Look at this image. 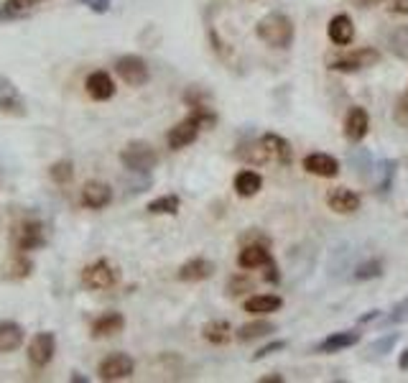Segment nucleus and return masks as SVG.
I'll return each mask as SVG.
<instances>
[{
	"mask_svg": "<svg viewBox=\"0 0 408 383\" xmlns=\"http://www.w3.org/2000/svg\"><path fill=\"white\" fill-rule=\"evenodd\" d=\"M125 327V317L120 312H108V315L97 317L95 322H92V337H113V335L123 333Z\"/></svg>",
	"mask_w": 408,
	"mask_h": 383,
	"instance_id": "4be33fe9",
	"label": "nucleus"
},
{
	"mask_svg": "<svg viewBox=\"0 0 408 383\" xmlns=\"http://www.w3.org/2000/svg\"><path fill=\"white\" fill-rule=\"evenodd\" d=\"M0 113H8V115H23L26 113L23 97L8 77H0Z\"/></svg>",
	"mask_w": 408,
	"mask_h": 383,
	"instance_id": "4468645a",
	"label": "nucleus"
},
{
	"mask_svg": "<svg viewBox=\"0 0 408 383\" xmlns=\"http://www.w3.org/2000/svg\"><path fill=\"white\" fill-rule=\"evenodd\" d=\"M378 62H380V54L375 49H358V51H352V54L332 59V62H329V69H332V72H342V75H352V72L373 67Z\"/></svg>",
	"mask_w": 408,
	"mask_h": 383,
	"instance_id": "0eeeda50",
	"label": "nucleus"
},
{
	"mask_svg": "<svg viewBox=\"0 0 408 383\" xmlns=\"http://www.w3.org/2000/svg\"><path fill=\"white\" fill-rule=\"evenodd\" d=\"M202 337L209 342V345H227L230 337H233V327L227 319H212L207 325L202 327Z\"/></svg>",
	"mask_w": 408,
	"mask_h": 383,
	"instance_id": "b1692460",
	"label": "nucleus"
},
{
	"mask_svg": "<svg viewBox=\"0 0 408 383\" xmlns=\"http://www.w3.org/2000/svg\"><path fill=\"white\" fill-rule=\"evenodd\" d=\"M408 317V299L398 301L396 307H393V312L388 317H385V325H398V322H403Z\"/></svg>",
	"mask_w": 408,
	"mask_h": 383,
	"instance_id": "72a5a7b5",
	"label": "nucleus"
},
{
	"mask_svg": "<svg viewBox=\"0 0 408 383\" xmlns=\"http://www.w3.org/2000/svg\"><path fill=\"white\" fill-rule=\"evenodd\" d=\"M378 317H380V312H378V309H373L370 315H362V317H360V322H373V319H378Z\"/></svg>",
	"mask_w": 408,
	"mask_h": 383,
	"instance_id": "79ce46f5",
	"label": "nucleus"
},
{
	"mask_svg": "<svg viewBox=\"0 0 408 383\" xmlns=\"http://www.w3.org/2000/svg\"><path fill=\"white\" fill-rule=\"evenodd\" d=\"M327 207L337 212V215H355L362 205L358 192L347 189V187H334V189L327 192Z\"/></svg>",
	"mask_w": 408,
	"mask_h": 383,
	"instance_id": "9b49d317",
	"label": "nucleus"
},
{
	"mask_svg": "<svg viewBox=\"0 0 408 383\" xmlns=\"http://www.w3.org/2000/svg\"><path fill=\"white\" fill-rule=\"evenodd\" d=\"M82 6L92 10V13H108L110 10V0H79Z\"/></svg>",
	"mask_w": 408,
	"mask_h": 383,
	"instance_id": "e433bc0d",
	"label": "nucleus"
},
{
	"mask_svg": "<svg viewBox=\"0 0 408 383\" xmlns=\"http://www.w3.org/2000/svg\"><path fill=\"white\" fill-rule=\"evenodd\" d=\"M358 342H360L358 330H340V333H332L329 337H324V340L319 342L317 353L329 355V353H340V350L352 348V345H358Z\"/></svg>",
	"mask_w": 408,
	"mask_h": 383,
	"instance_id": "aec40b11",
	"label": "nucleus"
},
{
	"mask_svg": "<svg viewBox=\"0 0 408 383\" xmlns=\"http://www.w3.org/2000/svg\"><path fill=\"white\" fill-rule=\"evenodd\" d=\"M360 8H375V6H380L383 0H355Z\"/></svg>",
	"mask_w": 408,
	"mask_h": 383,
	"instance_id": "ea45409f",
	"label": "nucleus"
},
{
	"mask_svg": "<svg viewBox=\"0 0 408 383\" xmlns=\"http://www.w3.org/2000/svg\"><path fill=\"white\" fill-rule=\"evenodd\" d=\"M388 10H391V13H398V16H406L408 13V0H391Z\"/></svg>",
	"mask_w": 408,
	"mask_h": 383,
	"instance_id": "4c0bfd02",
	"label": "nucleus"
},
{
	"mask_svg": "<svg viewBox=\"0 0 408 383\" xmlns=\"http://www.w3.org/2000/svg\"><path fill=\"white\" fill-rule=\"evenodd\" d=\"M268 274H266V281H273V283H278V279H281V276H278V268H275V263L273 261H271V263H268Z\"/></svg>",
	"mask_w": 408,
	"mask_h": 383,
	"instance_id": "58836bf2",
	"label": "nucleus"
},
{
	"mask_svg": "<svg viewBox=\"0 0 408 383\" xmlns=\"http://www.w3.org/2000/svg\"><path fill=\"white\" fill-rule=\"evenodd\" d=\"M192 108L194 110L189 113V115L184 118V120H179V123L168 131L166 143L171 151H182V149H186V146H192V143L200 138L202 128H212V125L217 123V115L207 108V105L197 102V105H192Z\"/></svg>",
	"mask_w": 408,
	"mask_h": 383,
	"instance_id": "f257e3e1",
	"label": "nucleus"
},
{
	"mask_svg": "<svg viewBox=\"0 0 408 383\" xmlns=\"http://www.w3.org/2000/svg\"><path fill=\"white\" fill-rule=\"evenodd\" d=\"M344 138L352 143H360L362 138L367 136L370 131V115H367L365 108H360V105H352L347 110V115H344Z\"/></svg>",
	"mask_w": 408,
	"mask_h": 383,
	"instance_id": "f8f14e48",
	"label": "nucleus"
},
{
	"mask_svg": "<svg viewBox=\"0 0 408 383\" xmlns=\"http://www.w3.org/2000/svg\"><path fill=\"white\" fill-rule=\"evenodd\" d=\"M281 307H284V299L278 294H255L245 301V312L255 317H266L271 312H278Z\"/></svg>",
	"mask_w": 408,
	"mask_h": 383,
	"instance_id": "5701e85b",
	"label": "nucleus"
},
{
	"mask_svg": "<svg viewBox=\"0 0 408 383\" xmlns=\"http://www.w3.org/2000/svg\"><path fill=\"white\" fill-rule=\"evenodd\" d=\"M182 209V200L179 194H161L156 200L148 202V212L150 215H176Z\"/></svg>",
	"mask_w": 408,
	"mask_h": 383,
	"instance_id": "cd10ccee",
	"label": "nucleus"
},
{
	"mask_svg": "<svg viewBox=\"0 0 408 383\" xmlns=\"http://www.w3.org/2000/svg\"><path fill=\"white\" fill-rule=\"evenodd\" d=\"M255 34L271 49H289L293 44L296 28H293V21L286 13L273 10V13H266L260 18L258 26H255Z\"/></svg>",
	"mask_w": 408,
	"mask_h": 383,
	"instance_id": "f03ea898",
	"label": "nucleus"
},
{
	"mask_svg": "<svg viewBox=\"0 0 408 383\" xmlns=\"http://www.w3.org/2000/svg\"><path fill=\"white\" fill-rule=\"evenodd\" d=\"M327 34H329V39H332L337 46H347V44H352V39H355V24H352V18L347 16V13H337V16L329 21V26H327Z\"/></svg>",
	"mask_w": 408,
	"mask_h": 383,
	"instance_id": "6ab92c4d",
	"label": "nucleus"
},
{
	"mask_svg": "<svg viewBox=\"0 0 408 383\" xmlns=\"http://www.w3.org/2000/svg\"><path fill=\"white\" fill-rule=\"evenodd\" d=\"M26 333L18 322H0V353H13L21 348Z\"/></svg>",
	"mask_w": 408,
	"mask_h": 383,
	"instance_id": "393cba45",
	"label": "nucleus"
},
{
	"mask_svg": "<svg viewBox=\"0 0 408 383\" xmlns=\"http://www.w3.org/2000/svg\"><path fill=\"white\" fill-rule=\"evenodd\" d=\"M46 243V235H43V225L41 223H23L21 230H18L16 245L21 253H31V250H39Z\"/></svg>",
	"mask_w": 408,
	"mask_h": 383,
	"instance_id": "a211bd4d",
	"label": "nucleus"
},
{
	"mask_svg": "<svg viewBox=\"0 0 408 383\" xmlns=\"http://www.w3.org/2000/svg\"><path fill=\"white\" fill-rule=\"evenodd\" d=\"M273 261V256H271V248H268L266 241H250L245 243L240 248V253H237V266L242 268V271H253V268H266L268 263Z\"/></svg>",
	"mask_w": 408,
	"mask_h": 383,
	"instance_id": "9d476101",
	"label": "nucleus"
},
{
	"mask_svg": "<svg viewBox=\"0 0 408 383\" xmlns=\"http://www.w3.org/2000/svg\"><path fill=\"white\" fill-rule=\"evenodd\" d=\"M54 353H57V337H54V333H39L34 340L28 342V363L36 371L49 366Z\"/></svg>",
	"mask_w": 408,
	"mask_h": 383,
	"instance_id": "1a4fd4ad",
	"label": "nucleus"
},
{
	"mask_svg": "<svg viewBox=\"0 0 408 383\" xmlns=\"http://www.w3.org/2000/svg\"><path fill=\"white\" fill-rule=\"evenodd\" d=\"M258 151H260V161H271V164H278V167H289V164L293 161L291 143L278 133L260 136Z\"/></svg>",
	"mask_w": 408,
	"mask_h": 383,
	"instance_id": "20e7f679",
	"label": "nucleus"
},
{
	"mask_svg": "<svg viewBox=\"0 0 408 383\" xmlns=\"http://www.w3.org/2000/svg\"><path fill=\"white\" fill-rule=\"evenodd\" d=\"M82 283L92 292H105V289L117 283V268L108 259L92 261L90 266L82 271Z\"/></svg>",
	"mask_w": 408,
	"mask_h": 383,
	"instance_id": "39448f33",
	"label": "nucleus"
},
{
	"mask_svg": "<svg viewBox=\"0 0 408 383\" xmlns=\"http://www.w3.org/2000/svg\"><path fill=\"white\" fill-rule=\"evenodd\" d=\"M304 169L309 174L322 176V179H334L340 174V161L329 153H309V156H304Z\"/></svg>",
	"mask_w": 408,
	"mask_h": 383,
	"instance_id": "2eb2a0df",
	"label": "nucleus"
},
{
	"mask_svg": "<svg viewBox=\"0 0 408 383\" xmlns=\"http://www.w3.org/2000/svg\"><path fill=\"white\" fill-rule=\"evenodd\" d=\"M84 90H87V95H90L92 100L105 102V100H110V97L115 95V82H113V77H110L108 72L97 69V72H92V75L87 77Z\"/></svg>",
	"mask_w": 408,
	"mask_h": 383,
	"instance_id": "dca6fc26",
	"label": "nucleus"
},
{
	"mask_svg": "<svg viewBox=\"0 0 408 383\" xmlns=\"http://www.w3.org/2000/svg\"><path fill=\"white\" fill-rule=\"evenodd\" d=\"M113 202V189L105 182H87L82 187V205L90 209H102Z\"/></svg>",
	"mask_w": 408,
	"mask_h": 383,
	"instance_id": "f3484780",
	"label": "nucleus"
},
{
	"mask_svg": "<svg viewBox=\"0 0 408 383\" xmlns=\"http://www.w3.org/2000/svg\"><path fill=\"white\" fill-rule=\"evenodd\" d=\"M396 342H398V333H391V335H385V337H380V340H375L370 350L378 353V355H385V353H391Z\"/></svg>",
	"mask_w": 408,
	"mask_h": 383,
	"instance_id": "473e14b6",
	"label": "nucleus"
},
{
	"mask_svg": "<svg viewBox=\"0 0 408 383\" xmlns=\"http://www.w3.org/2000/svg\"><path fill=\"white\" fill-rule=\"evenodd\" d=\"M115 72H117V77H120L125 84H130V87H143L150 77L146 59H141L138 54H123V57L115 62Z\"/></svg>",
	"mask_w": 408,
	"mask_h": 383,
	"instance_id": "423d86ee",
	"label": "nucleus"
},
{
	"mask_svg": "<svg viewBox=\"0 0 408 383\" xmlns=\"http://www.w3.org/2000/svg\"><path fill=\"white\" fill-rule=\"evenodd\" d=\"M135 371V363L130 355H125V353H113L108 358L100 360V366H97V375H100L102 381H125V378H130Z\"/></svg>",
	"mask_w": 408,
	"mask_h": 383,
	"instance_id": "6e6552de",
	"label": "nucleus"
},
{
	"mask_svg": "<svg viewBox=\"0 0 408 383\" xmlns=\"http://www.w3.org/2000/svg\"><path fill=\"white\" fill-rule=\"evenodd\" d=\"M385 44L393 57L408 62V26H396L391 34L385 36Z\"/></svg>",
	"mask_w": 408,
	"mask_h": 383,
	"instance_id": "a878e982",
	"label": "nucleus"
},
{
	"mask_svg": "<svg viewBox=\"0 0 408 383\" xmlns=\"http://www.w3.org/2000/svg\"><path fill=\"white\" fill-rule=\"evenodd\" d=\"M260 381H263V383H271V381H273V383H281L284 378H281V375H266V378H260Z\"/></svg>",
	"mask_w": 408,
	"mask_h": 383,
	"instance_id": "37998d69",
	"label": "nucleus"
},
{
	"mask_svg": "<svg viewBox=\"0 0 408 383\" xmlns=\"http://www.w3.org/2000/svg\"><path fill=\"white\" fill-rule=\"evenodd\" d=\"M34 10V0H6L0 6V21H13V18L28 16Z\"/></svg>",
	"mask_w": 408,
	"mask_h": 383,
	"instance_id": "c85d7f7f",
	"label": "nucleus"
},
{
	"mask_svg": "<svg viewBox=\"0 0 408 383\" xmlns=\"http://www.w3.org/2000/svg\"><path fill=\"white\" fill-rule=\"evenodd\" d=\"M215 274V266H212V261L202 259V256H194L189 259L186 263L179 266V281L184 283H200V281H207L209 276Z\"/></svg>",
	"mask_w": 408,
	"mask_h": 383,
	"instance_id": "ddd939ff",
	"label": "nucleus"
},
{
	"mask_svg": "<svg viewBox=\"0 0 408 383\" xmlns=\"http://www.w3.org/2000/svg\"><path fill=\"white\" fill-rule=\"evenodd\" d=\"M398 368L400 371H408V348L400 353V358H398Z\"/></svg>",
	"mask_w": 408,
	"mask_h": 383,
	"instance_id": "a19ab883",
	"label": "nucleus"
},
{
	"mask_svg": "<svg viewBox=\"0 0 408 383\" xmlns=\"http://www.w3.org/2000/svg\"><path fill=\"white\" fill-rule=\"evenodd\" d=\"M120 161L133 174H148L150 169H156V164H159V153H156V149L150 143L130 141L120 151Z\"/></svg>",
	"mask_w": 408,
	"mask_h": 383,
	"instance_id": "7ed1b4c3",
	"label": "nucleus"
},
{
	"mask_svg": "<svg viewBox=\"0 0 408 383\" xmlns=\"http://www.w3.org/2000/svg\"><path fill=\"white\" fill-rule=\"evenodd\" d=\"M396 120L400 125H408V95H400L396 102Z\"/></svg>",
	"mask_w": 408,
	"mask_h": 383,
	"instance_id": "c9c22d12",
	"label": "nucleus"
},
{
	"mask_svg": "<svg viewBox=\"0 0 408 383\" xmlns=\"http://www.w3.org/2000/svg\"><path fill=\"white\" fill-rule=\"evenodd\" d=\"M275 330L273 322H266V319H258V322H248V325H242L235 337L240 342H253V340H260V337H266Z\"/></svg>",
	"mask_w": 408,
	"mask_h": 383,
	"instance_id": "bb28decb",
	"label": "nucleus"
},
{
	"mask_svg": "<svg viewBox=\"0 0 408 383\" xmlns=\"http://www.w3.org/2000/svg\"><path fill=\"white\" fill-rule=\"evenodd\" d=\"M253 289V281H250L248 276H233L230 281H227V294H233V297H240V294L250 292Z\"/></svg>",
	"mask_w": 408,
	"mask_h": 383,
	"instance_id": "2f4dec72",
	"label": "nucleus"
},
{
	"mask_svg": "<svg viewBox=\"0 0 408 383\" xmlns=\"http://www.w3.org/2000/svg\"><path fill=\"white\" fill-rule=\"evenodd\" d=\"M235 192H237V197H255L260 189H263V176L258 171H253V169H242L235 174V182H233Z\"/></svg>",
	"mask_w": 408,
	"mask_h": 383,
	"instance_id": "412c9836",
	"label": "nucleus"
},
{
	"mask_svg": "<svg viewBox=\"0 0 408 383\" xmlns=\"http://www.w3.org/2000/svg\"><path fill=\"white\" fill-rule=\"evenodd\" d=\"M49 176L54 184H69L72 179H75V164L72 161H54L49 169Z\"/></svg>",
	"mask_w": 408,
	"mask_h": 383,
	"instance_id": "c756f323",
	"label": "nucleus"
},
{
	"mask_svg": "<svg viewBox=\"0 0 408 383\" xmlns=\"http://www.w3.org/2000/svg\"><path fill=\"white\" fill-rule=\"evenodd\" d=\"M289 348V342L286 340H273L271 345H266V348H260L255 355H253V360H263L268 358V355H273V353H278V350H286Z\"/></svg>",
	"mask_w": 408,
	"mask_h": 383,
	"instance_id": "f704fd0d",
	"label": "nucleus"
},
{
	"mask_svg": "<svg viewBox=\"0 0 408 383\" xmlns=\"http://www.w3.org/2000/svg\"><path fill=\"white\" fill-rule=\"evenodd\" d=\"M380 276H383V263L375 259V261L360 263V266L355 268L352 279H355V281H370V279H380Z\"/></svg>",
	"mask_w": 408,
	"mask_h": 383,
	"instance_id": "7c9ffc66",
	"label": "nucleus"
}]
</instances>
